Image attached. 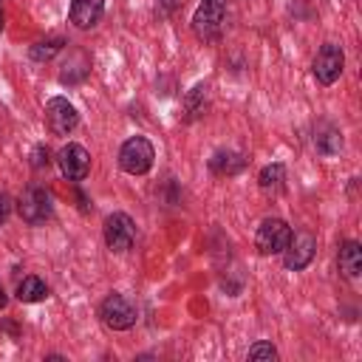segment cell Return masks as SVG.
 Listing matches in <instances>:
<instances>
[{"label":"cell","mask_w":362,"mask_h":362,"mask_svg":"<svg viewBox=\"0 0 362 362\" xmlns=\"http://www.w3.org/2000/svg\"><path fill=\"white\" fill-rule=\"evenodd\" d=\"M153 158H156V150H153V144L144 136H130L122 144V150H119V167L127 175H144V173H150Z\"/></svg>","instance_id":"cell-3"},{"label":"cell","mask_w":362,"mask_h":362,"mask_svg":"<svg viewBox=\"0 0 362 362\" xmlns=\"http://www.w3.org/2000/svg\"><path fill=\"white\" fill-rule=\"evenodd\" d=\"M11 206H14V204H11V198H8L6 192H0V223L11 215Z\"/></svg>","instance_id":"cell-22"},{"label":"cell","mask_w":362,"mask_h":362,"mask_svg":"<svg viewBox=\"0 0 362 362\" xmlns=\"http://www.w3.org/2000/svg\"><path fill=\"white\" fill-rule=\"evenodd\" d=\"M283 181H286V167H283L280 161L266 164V167L260 170V175H257V184H260L263 192H277V189H283Z\"/></svg>","instance_id":"cell-16"},{"label":"cell","mask_w":362,"mask_h":362,"mask_svg":"<svg viewBox=\"0 0 362 362\" xmlns=\"http://www.w3.org/2000/svg\"><path fill=\"white\" fill-rule=\"evenodd\" d=\"M339 272H342V277H348V280H356L359 274H362V246H359V240H345L342 246H339Z\"/></svg>","instance_id":"cell-12"},{"label":"cell","mask_w":362,"mask_h":362,"mask_svg":"<svg viewBox=\"0 0 362 362\" xmlns=\"http://www.w3.org/2000/svg\"><path fill=\"white\" fill-rule=\"evenodd\" d=\"M48 297V286L37 277V274H28L17 283V300L20 303H40Z\"/></svg>","instance_id":"cell-15"},{"label":"cell","mask_w":362,"mask_h":362,"mask_svg":"<svg viewBox=\"0 0 362 362\" xmlns=\"http://www.w3.org/2000/svg\"><path fill=\"white\" fill-rule=\"evenodd\" d=\"M62 45H65L62 40H45V42H37V45H31V59L45 62V59H51Z\"/></svg>","instance_id":"cell-18"},{"label":"cell","mask_w":362,"mask_h":362,"mask_svg":"<svg viewBox=\"0 0 362 362\" xmlns=\"http://www.w3.org/2000/svg\"><path fill=\"white\" fill-rule=\"evenodd\" d=\"M6 303H8V294H6V288H3V283H0V311L6 308Z\"/></svg>","instance_id":"cell-23"},{"label":"cell","mask_w":362,"mask_h":362,"mask_svg":"<svg viewBox=\"0 0 362 362\" xmlns=\"http://www.w3.org/2000/svg\"><path fill=\"white\" fill-rule=\"evenodd\" d=\"M57 167L62 173V178L68 181H85L88 173H90V153L82 147V144H65L59 153H57Z\"/></svg>","instance_id":"cell-9"},{"label":"cell","mask_w":362,"mask_h":362,"mask_svg":"<svg viewBox=\"0 0 362 362\" xmlns=\"http://www.w3.org/2000/svg\"><path fill=\"white\" fill-rule=\"evenodd\" d=\"M99 317H102V322H105L107 328H113V331H127V328L136 325L139 311H136L133 300H127L124 294H116V291H113V294H107V297L102 300Z\"/></svg>","instance_id":"cell-4"},{"label":"cell","mask_w":362,"mask_h":362,"mask_svg":"<svg viewBox=\"0 0 362 362\" xmlns=\"http://www.w3.org/2000/svg\"><path fill=\"white\" fill-rule=\"evenodd\" d=\"M17 212L25 223H45L54 215V195L45 187L31 184L23 189V195L17 201Z\"/></svg>","instance_id":"cell-2"},{"label":"cell","mask_w":362,"mask_h":362,"mask_svg":"<svg viewBox=\"0 0 362 362\" xmlns=\"http://www.w3.org/2000/svg\"><path fill=\"white\" fill-rule=\"evenodd\" d=\"M178 6H181V0H156V14L158 17H170Z\"/></svg>","instance_id":"cell-21"},{"label":"cell","mask_w":362,"mask_h":362,"mask_svg":"<svg viewBox=\"0 0 362 362\" xmlns=\"http://www.w3.org/2000/svg\"><path fill=\"white\" fill-rule=\"evenodd\" d=\"M184 107H187V113H184V119H187V122L198 119V116L206 110V85H204V82H201V85H195V88L189 90V96H187Z\"/></svg>","instance_id":"cell-17"},{"label":"cell","mask_w":362,"mask_h":362,"mask_svg":"<svg viewBox=\"0 0 362 362\" xmlns=\"http://www.w3.org/2000/svg\"><path fill=\"white\" fill-rule=\"evenodd\" d=\"M314 252H317V238L311 232H303V229L291 232V240L283 249V266L288 272H300V269H305L311 263Z\"/></svg>","instance_id":"cell-10"},{"label":"cell","mask_w":362,"mask_h":362,"mask_svg":"<svg viewBox=\"0 0 362 362\" xmlns=\"http://www.w3.org/2000/svg\"><path fill=\"white\" fill-rule=\"evenodd\" d=\"M3 20H6V17H3V6H0V31H3V25H6Z\"/></svg>","instance_id":"cell-24"},{"label":"cell","mask_w":362,"mask_h":362,"mask_svg":"<svg viewBox=\"0 0 362 362\" xmlns=\"http://www.w3.org/2000/svg\"><path fill=\"white\" fill-rule=\"evenodd\" d=\"M314 147H317V153H322V156H337V153L342 150V133H339L334 124L320 122V124L314 127Z\"/></svg>","instance_id":"cell-13"},{"label":"cell","mask_w":362,"mask_h":362,"mask_svg":"<svg viewBox=\"0 0 362 362\" xmlns=\"http://www.w3.org/2000/svg\"><path fill=\"white\" fill-rule=\"evenodd\" d=\"M226 17H229L226 0H201V6L192 14V34L204 42H212L226 31Z\"/></svg>","instance_id":"cell-1"},{"label":"cell","mask_w":362,"mask_h":362,"mask_svg":"<svg viewBox=\"0 0 362 362\" xmlns=\"http://www.w3.org/2000/svg\"><path fill=\"white\" fill-rule=\"evenodd\" d=\"M51 164V150L45 147V144H37L34 150H31V167L34 170H45Z\"/></svg>","instance_id":"cell-20"},{"label":"cell","mask_w":362,"mask_h":362,"mask_svg":"<svg viewBox=\"0 0 362 362\" xmlns=\"http://www.w3.org/2000/svg\"><path fill=\"white\" fill-rule=\"evenodd\" d=\"M105 14V0H71V8H68V20L76 25V28H93Z\"/></svg>","instance_id":"cell-11"},{"label":"cell","mask_w":362,"mask_h":362,"mask_svg":"<svg viewBox=\"0 0 362 362\" xmlns=\"http://www.w3.org/2000/svg\"><path fill=\"white\" fill-rule=\"evenodd\" d=\"M42 113H45V124H48V130H51L54 136H68V133L79 124V113H76V107H74L65 96L48 99Z\"/></svg>","instance_id":"cell-8"},{"label":"cell","mask_w":362,"mask_h":362,"mask_svg":"<svg viewBox=\"0 0 362 362\" xmlns=\"http://www.w3.org/2000/svg\"><path fill=\"white\" fill-rule=\"evenodd\" d=\"M246 167V158L235 150H215L209 158V170L215 175H238Z\"/></svg>","instance_id":"cell-14"},{"label":"cell","mask_w":362,"mask_h":362,"mask_svg":"<svg viewBox=\"0 0 362 362\" xmlns=\"http://www.w3.org/2000/svg\"><path fill=\"white\" fill-rule=\"evenodd\" d=\"M102 232H105L107 249L116 252V255L127 252V249L133 246V240H136V223H133V218H130L127 212H113V215H107Z\"/></svg>","instance_id":"cell-7"},{"label":"cell","mask_w":362,"mask_h":362,"mask_svg":"<svg viewBox=\"0 0 362 362\" xmlns=\"http://www.w3.org/2000/svg\"><path fill=\"white\" fill-rule=\"evenodd\" d=\"M291 240V226L283 218H266L255 232V246L260 255H283Z\"/></svg>","instance_id":"cell-5"},{"label":"cell","mask_w":362,"mask_h":362,"mask_svg":"<svg viewBox=\"0 0 362 362\" xmlns=\"http://www.w3.org/2000/svg\"><path fill=\"white\" fill-rule=\"evenodd\" d=\"M249 359H252V362H272V359H277V351H274L272 342L260 339V342H255V345L249 348Z\"/></svg>","instance_id":"cell-19"},{"label":"cell","mask_w":362,"mask_h":362,"mask_svg":"<svg viewBox=\"0 0 362 362\" xmlns=\"http://www.w3.org/2000/svg\"><path fill=\"white\" fill-rule=\"evenodd\" d=\"M342 68H345V54H342V48H339L337 42H322L320 51H317V57H314V62H311L314 79H317L320 85H334V82L339 79Z\"/></svg>","instance_id":"cell-6"}]
</instances>
